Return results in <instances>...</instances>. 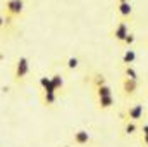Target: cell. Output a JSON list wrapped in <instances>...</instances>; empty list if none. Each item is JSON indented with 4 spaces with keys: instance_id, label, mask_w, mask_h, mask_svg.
<instances>
[{
    "instance_id": "obj_8",
    "label": "cell",
    "mask_w": 148,
    "mask_h": 147,
    "mask_svg": "<svg viewBox=\"0 0 148 147\" xmlns=\"http://www.w3.org/2000/svg\"><path fill=\"white\" fill-rule=\"evenodd\" d=\"M41 102L47 107H52L57 102V92H43L41 90Z\"/></svg>"
},
{
    "instance_id": "obj_6",
    "label": "cell",
    "mask_w": 148,
    "mask_h": 147,
    "mask_svg": "<svg viewBox=\"0 0 148 147\" xmlns=\"http://www.w3.org/2000/svg\"><path fill=\"white\" fill-rule=\"evenodd\" d=\"M90 140H91V137H90V133H88L86 130H77V132H74L73 142H74L77 147L88 146V144H90Z\"/></svg>"
},
{
    "instance_id": "obj_13",
    "label": "cell",
    "mask_w": 148,
    "mask_h": 147,
    "mask_svg": "<svg viewBox=\"0 0 148 147\" xmlns=\"http://www.w3.org/2000/svg\"><path fill=\"white\" fill-rule=\"evenodd\" d=\"M136 132H138L136 121H126V125H124V133H126V135H134Z\"/></svg>"
},
{
    "instance_id": "obj_18",
    "label": "cell",
    "mask_w": 148,
    "mask_h": 147,
    "mask_svg": "<svg viewBox=\"0 0 148 147\" xmlns=\"http://www.w3.org/2000/svg\"><path fill=\"white\" fill-rule=\"evenodd\" d=\"M134 40H136V38H134V35H133V33H129V35L124 38L121 43H124V45H133V43H134Z\"/></svg>"
},
{
    "instance_id": "obj_17",
    "label": "cell",
    "mask_w": 148,
    "mask_h": 147,
    "mask_svg": "<svg viewBox=\"0 0 148 147\" xmlns=\"http://www.w3.org/2000/svg\"><path fill=\"white\" fill-rule=\"evenodd\" d=\"M66 66H67L69 69H76V68L79 66V59H77V57H74V55L67 57V59H66Z\"/></svg>"
},
{
    "instance_id": "obj_5",
    "label": "cell",
    "mask_w": 148,
    "mask_h": 147,
    "mask_svg": "<svg viewBox=\"0 0 148 147\" xmlns=\"http://www.w3.org/2000/svg\"><path fill=\"white\" fill-rule=\"evenodd\" d=\"M112 35H114V38H115L117 42H122L124 38L129 35V24H127L126 21L117 23L115 28H114V31H112Z\"/></svg>"
},
{
    "instance_id": "obj_20",
    "label": "cell",
    "mask_w": 148,
    "mask_h": 147,
    "mask_svg": "<svg viewBox=\"0 0 148 147\" xmlns=\"http://www.w3.org/2000/svg\"><path fill=\"white\" fill-rule=\"evenodd\" d=\"M5 26H7V23H5V17H3V16L0 14V30H3Z\"/></svg>"
},
{
    "instance_id": "obj_7",
    "label": "cell",
    "mask_w": 148,
    "mask_h": 147,
    "mask_svg": "<svg viewBox=\"0 0 148 147\" xmlns=\"http://www.w3.org/2000/svg\"><path fill=\"white\" fill-rule=\"evenodd\" d=\"M117 10H119V14H121L122 19H127V17H131V14H133V5L129 3V0H119Z\"/></svg>"
},
{
    "instance_id": "obj_11",
    "label": "cell",
    "mask_w": 148,
    "mask_h": 147,
    "mask_svg": "<svg viewBox=\"0 0 148 147\" xmlns=\"http://www.w3.org/2000/svg\"><path fill=\"white\" fill-rule=\"evenodd\" d=\"M136 61V52L133 49H127L124 54H122V62L124 64H133Z\"/></svg>"
},
{
    "instance_id": "obj_10",
    "label": "cell",
    "mask_w": 148,
    "mask_h": 147,
    "mask_svg": "<svg viewBox=\"0 0 148 147\" xmlns=\"http://www.w3.org/2000/svg\"><path fill=\"white\" fill-rule=\"evenodd\" d=\"M40 87L43 92H55L53 88V83H52V78L50 76H41L40 78Z\"/></svg>"
},
{
    "instance_id": "obj_3",
    "label": "cell",
    "mask_w": 148,
    "mask_h": 147,
    "mask_svg": "<svg viewBox=\"0 0 148 147\" xmlns=\"http://www.w3.org/2000/svg\"><path fill=\"white\" fill-rule=\"evenodd\" d=\"M143 114H145V107L141 104H133V106H129L127 111H126L127 121H140L143 118Z\"/></svg>"
},
{
    "instance_id": "obj_1",
    "label": "cell",
    "mask_w": 148,
    "mask_h": 147,
    "mask_svg": "<svg viewBox=\"0 0 148 147\" xmlns=\"http://www.w3.org/2000/svg\"><path fill=\"white\" fill-rule=\"evenodd\" d=\"M3 9H5V23L10 24V17H19L24 12V0H5L3 2Z\"/></svg>"
},
{
    "instance_id": "obj_4",
    "label": "cell",
    "mask_w": 148,
    "mask_h": 147,
    "mask_svg": "<svg viewBox=\"0 0 148 147\" xmlns=\"http://www.w3.org/2000/svg\"><path fill=\"white\" fill-rule=\"evenodd\" d=\"M122 92L126 97H133L136 92H138V80H131V78H126L122 80Z\"/></svg>"
},
{
    "instance_id": "obj_15",
    "label": "cell",
    "mask_w": 148,
    "mask_h": 147,
    "mask_svg": "<svg viewBox=\"0 0 148 147\" xmlns=\"http://www.w3.org/2000/svg\"><path fill=\"white\" fill-rule=\"evenodd\" d=\"M124 76L126 78H131V80H138V73H136V69L131 64H126L124 66Z\"/></svg>"
},
{
    "instance_id": "obj_19",
    "label": "cell",
    "mask_w": 148,
    "mask_h": 147,
    "mask_svg": "<svg viewBox=\"0 0 148 147\" xmlns=\"http://www.w3.org/2000/svg\"><path fill=\"white\" fill-rule=\"evenodd\" d=\"M140 142H141V146H143V147H148V133H141Z\"/></svg>"
},
{
    "instance_id": "obj_16",
    "label": "cell",
    "mask_w": 148,
    "mask_h": 147,
    "mask_svg": "<svg viewBox=\"0 0 148 147\" xmlns=\"http://www.w3.org/2000/svg\"><path fill=\"white\" fill-rule=\"evenodd\" d=\"M107 83V80H105V76L102 73H95V76H93V85H95V88L97 87H102V85H105Z\"/></svg>"
},
{
    "instance_id": "obj_21",
    "label": "cell",
    "mask_w": 148,
    "mask_h": 147,
    "mask_svg": "<svg viewBox=\"0 0 148 147\" xmlns=\"http://www.w3.org/2000/svg\"><path fill=\"white\" fill-rule=\"evenodd\" d=\"M140 130H141V133H148V123H143Z\"/></svg>"
},
{
    "instance_id": "obj_14",
    "label": "cell",
    "mask_w": 148,
    "mask_h": 147,
    "mask_svg": "<svg viewBox=\"0 0 148 147\" xmlns=\"http://www.w3.org/2000/svg\"><path fill=\"white\" fill-rule=\"evenodd\" d=\"M97 90V97H103V95H114L112 94V88L105 83V85H102V87H97L95 88Z\"/></svg>"
},
{
    "instance_id": "obj_2",
    "label": "cell",
    "mask_w": 148,
    "mask_h": 147,
    "mask_svg": "<svg viewBox=\"0 0 148 147\" xmlns=\"http://www.w3.org/2000/svg\"><path fill=\"white\" fill-rule=\"evenodd\" d=\"M28 74H29V59L26 55H21L16 62V68H14V81L23 83Z\"/></svg>"
},
{
    "instance_id": "obj_9",
    "label": "cell",
    "mask_w": 148,
    "mask_h": 147,
    "mask_svg": "<svg viewBox=\"0 0 148 147\" xmlns=\"http://www.w3.org/2000/svg\"><path fill=\"white\" fill-rule=\"evenodd\" d=\"M97 102H98L100 109H110L115 99H114V95H103V97H97Z\"/></svg>"
},
{
    "instance_id": "obj_12",
    "label": "cell",
    "mask_w": 148,
    "mask_h": 147,
    "mask_svg": "<svg viewBox=\"0 0 148 147\" xmlns=\"http://www.w3.org/2000/svg\"><path fill=\"white\" fill-rule=\"evenodd\" d=\"M52 83H53V88H55V92H57V94H59V90H62V88H64V78H62L59 73L52 76Z\"/></svg>"
}]
</instances>
